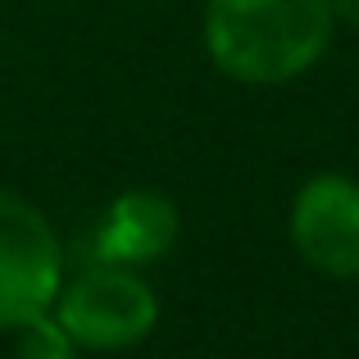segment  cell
Listing matches in <instances>:
<instances>
[{
  "label": "cell",
  "instance_id": "obj_1",
  "mask_svg": "<svg viewBox=\"0 0 359 359\" xmlns=\"http://www.w3.org/2000/svg\"><path fill=\"white\" fill-rule=\"evenodd\" d=\"M332 0H210L205 46L237 82H287L332 41Z\"/></svg>",
  "mask_w": 359,
  "mask_h": 359
},
{
  "label": "cell",
  "instance_id": "obj_2",
  "mask_svg": "<svg viewBox=\"0 0 359 359\" xmlns=\"http://www.w3.org/2000/svg\"><path fill=\"white\" fill-rule=\"evenodd\" d=\"M64 250L32 201L0 191V327L46 314L60 296Z\"/></svg>",
  "mask_w": 359,
  "mask_h": 359
},
{
  "label": "cell",
  "instance_id": "obj_3",
  "mask_svg": "<svg viewBox=\"0 0 359 359\" xmlns=\"http://www.w3.org/2000/svg\"><path fill=\"white\" fill-rule=\"evenodd\" d=\"M50 309L64 323V332L91 351H123L141 341L159 314L150 287L123 264H91L78 282H69L55 296Z\"/></svg>",
  "mask_w": 359,
  "mask_h": 359
},
{
  "label": "cell",
  "instance_id": "obj_4",
  "mask_svg": "<svg viewBox=\"0 0 359 359\" xmlns=\"http://www.w3.org/2000/svg\"><path fill=\"white\" fill-rule=\"evenodd\" d=\"M291 237L318 273H359V182L341 173L309 177L291 205Z\"/></svg>",
  "mask_w": 359,
  "mask_h": 359
},
{
  "label": "cell",
  "instance_id": "obj_5",
  "mask_svg": "<svg viewBox=\"0 0 359 359\" xmlns=\"http://www.w3.org/2000/svg\"><path fill=\"white\" fill-rule=\"evenodd\" d=\"M177 237V210L159 191H123L105 210L96 237L87 245L91 264H146L173 245Z\"/></svg>",
  "mask_w": 359,
  "mask_h": 359
},
{
  "label": "cell",
  "instance_id": "obj_6",
  "mask_svg": "<svg viewBox=\"0 0 359 359\" xmlns=\"http://www.w3.org/2000/svg\"><path fill=\"white\" fill-rule=\"evenodd\" d=\"M14 332H18V359H73V346H78L50 309L18 323Z\"/></svg>",
  "mask_w": 359,
  "mask_h": 359
},
{
  "label": "cell",
  "instance_id": "obj_7",
  "mask_svg": "<svg viewBox=\"0 0 359 359\" xmlns=\"http://www.w3.org/2000/svg\"><path fill=\"white\" fill-rule=\"evenodd\" d=\"M332 9H337V14H346L359 27V0H332Z\"/></svg>",
  "mask_w": 359,
  "mask_h": 359
}]
</instances>
